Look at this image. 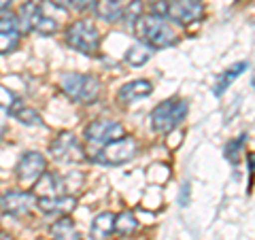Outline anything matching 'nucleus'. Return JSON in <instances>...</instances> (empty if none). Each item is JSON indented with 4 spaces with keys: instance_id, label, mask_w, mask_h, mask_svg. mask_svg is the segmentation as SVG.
<instances>
[{
    "instance_id": "nucleus-19",
    "label": "nucleus",
    "mask_w": 255,
    "mask_h": 240,
    "mask_svg": "<svg viewBox=\"0 0 255 240\" xmlns=\"http://www.w3.org/2000/svg\"><path fill=\"white\" fill-rule=\"evenodd\" d=\"M136 230H138V221H136V217H134V213L124 211L122 215L115 217V232H119L122 236L134 234Z\"/></svg>"
},
{
    "instance_id": "nucleus-27",
    "label": "nucleus",
    "mask_w": 255,
    "mask_h": 240,
    "mask_svg": "<svg viewBox=\"0 0 255 240\" xmlns=\"http://www.w3.org/2000/svg\"><path fill=\"white\" fill-rule=\"evenodd\" d=\"M0 32H19L17 19L13 15H6V17H0Z\"/></svg>"
},
{
    "instance_id": "nucleus-2",
    "label": "nucleus",
    "mask_w": 255,
    "mask_h": 240,
    "mask_svg": "<svg viewBox=\"0 0 255 240\" xmlns=\"http://www.w3.org/2000/svg\"><path fill=\"white\" fill-rule=\"evenodd\" d=\"M62 92L73 102L90 105L100 96V81L94 75H81V73H68L62 77Z\"/></svg>"
},
{
    "instance_id": "nucleus-6",
    "label": "nucleus",
    "mask_w": 255,
    "mask_h": 240,
    "mask_svg": "<svg viewBox=\"0 0 255 240\" xmlns=\"http://www.w3.org/2000/svg\"><path fill=\"white\" fill-rule=\"evenodd\" d=\"M134 155H136V140L132 136H124V138L107 142L102 147L98 159L107 166H119V164H126L128 159H132Z\"/></svg>"
},
{
    "instance_id": "nucleus-26",
    "label": "nucleus",
    "mask_w": 255,
    "mask_h": 240,
    "mask_svg": "<svg viewBox=\"0 0 255 240\" xmlns=\"http://www.w3.org/2000/svg\"><path fill=\"white\" fill-rule=\"evenodd\" d=\"M19 105H21V102L15 98V94L0 85V109H4V111H9V113H11V111H15Z\"/></svg>"
},
{
    "instance_id": "nucleus-17",
    "label": "nucleus",
    "mask_w": 255,
    "mask_h": 240,
    "mask_svg": "<svg viewBox=\"0 0 255 240\" xmlns=\"http://www.w3.org/2000/svg\"><path fill=\"white\" fill-rule=\"evenodd\" d=\"M38 13H41V4H38L36 0H28V2H23L21 9H19V21H17V26L23 32H30L32 26H34V19L38 17Z\"/></svg>"
},
{
    "instance_id": "nucleus-28",
    "label": "nucleus",
    "mask_w": 255,
    "mask_h": 240,
    "mask_svg": "<svg viewBox=\"0 0 255 240\" xmlns=\"http://www.w3.org/2000/svg\"><path fill=\"white\" fill-rule=\"evenodd\" d=\"M73 6L77 11H87V9H94L96 6V0H70Z\"/></svg>"
},
{
    "instance_id": "nucleus-18",
    "label": "nucleus",
    "mask_w": 255,
    "mask_h": 240,
    "mask_svg": "<svg viewBox=\"0 0 255 240\" xmlns=\"http://www.w3.org/2000/svg\"><path fill=\"white\" fill-rule=\"evenodd\" d=\"M247 68H249V64H247V62H238V64H234L232 68H228L226 73H223V77L217 81V85H215V90H213V92H215V96H221V94L230 87V83H232L236 77H241Z\"/></svg>"
},
{
    "instance_id": "nucleus-12",
    "label": "nucleus",
    "mask_w": 255,
    "mask_h": 240,
    "mask_svg": "<svg viewBox=\"0 0 255 240\" xmlns=\"http://www.w3.org/2000/svg\"><path fill=\"white\" fill-rule=\"evenodd\" d=\"M77 206V200L73 196H58V198H41L38 200V209L45 215L53 213H70Z\"/></svg>"
},
{
    "instance_id": "nucleus-13",
    "label": "nucleus",
    "mask_w": 255,
    "mask_h": 240,
    "mask_svg": "<svg viewBox=\"0 0 255 240\" xmlns=\"http://www.w3.org/2000/svg\"><path fill=\"white\" fill-rule=\"evenodd\" d=\"M64 189V181L53 172H43L36 183V194L41 198H58Z\"/></svg>"
},
{
    "instance_id": "nucleus-29",
    "label": "nucleus",
    "mask_w": 255,
    "mask_h": 240,
    "mask_svg": "<svg viewBox=\"0 0 255 240\" xmlns=\"http://www.w3.org/2000/svg\"><path fill=\"white\" fill-rule=\"evenodd\" d=\"M189 194H191V191H189V183H187V185L183 187L181 198H179V204H181V206H187V202H189Z\"/></svg>"
},
{
    "instance_id": "nucleus-5",
    "label": "nucleus",
    "mask_w": 255,
    "mask_h": 240,
    "mask_svg": "<svg viewBox=\"0 0 255 240\" xmlns=\"http://www.w3.org/2000/svg\"><path fill=\"white\" fill-rule=\"evenodd\" d=\"M49 151L55 162H62V164H79L85 159L81 142L77 140V136L73 132H60L51 142Z\"/></svg>"
},
{
    "instance_id": "nucleus-31",
    "label": "nucleus",
    "mask_w": 255,
    "mask_h": 240,
    "mask_svg": "<svg viewBox=\"0 0 255 240\" xmlns=\"http://www.w3.org/2000/svg\"><path fill=\"white\" fill-rule=\"evenodd\" d=\"M51 2H53V4H58V6H62V9H64V6H66V4L70 2V0H51Z\"/></svg>"
},
{
    "instance_id": "nucleus-9",
    "label": "nucleus",
    "mask_w": 255,
    "mask_h": 240,
    "mask_svg": "<svg viewBox=\"0 0 255 240\" xmlns=\"http://www.w3.org/2000/svg\"><path fill=\"white\" fill-rule=\"evenodd\" d=\"M45 157L41 153H36V151H28V153H23L19 164H17V179L23 183V185H32V183H36L41 179V174L45 172Z\"/></svg>"
},
{
    "instance_id": "nucleus-20",
    "label": "nucleus",
    "mask_w": 255,
    "mask_h": 240,
    "mask_svg": "<svg viewBox=\"0 0 255 240\" xmlns=\"http://www.w3.org/2000/svg\"><path fill=\"white\" fill-rule=\"evenodd\" d=\"M149 58H151V49L147 45H142V43L132 45L130 49H128V53H126V62L132 64V66H142L145 62H149Z\"/></svg>"
},
{
    "instance_id": "nucleus-32",
    "label": "nucleus",
    "mask_w": 255,
    "mask_h": 240,
    "mask_svg": "<svg viewBox=\"0 0 255 240\" xmlns=\"http://www.w3.org/2000/svg\"><path fill=\"white\" fill-rule=\"evenodd\" d=\"M9 4H11V0H0V11L6 9V6H9Z\"/></svg>"
},
{
    "instance_id": "nucleus-16",
    "label": "nucleus",
    "mask_w": 255,
    "mask_h": 240,
    "mask_svg": "<svg viewBox=\"0 0 255 240\" xmlns=\"http://www.w3.org/2000/svg\"><path fill=\"white\" fill-rule=\"evenodd\" d=\"M122 11H124L122 0H98V2H96V13H98V17L105 19V21H111V23L122 19Z\"/></svg>"
},
{
    "instance_id": "nucleus-7",
    "label": "nucleus",
    "mask_w": 255,
    "mask_h": 240,
    "mask_svg": "<svg viewBox=\"0 0 255 240\" xmlns=\"http://www.w3.org/2000/svg\"><path fill=\"white\" fill-rule=\"evenodd\" d=\"M124 136V125L111 119H98L85 127V140L90 145H107L111 140H117Z\"/></svg>"
},
{
    "instance_id": "nucleus-21",
    "label": "nucleus",
    "mask_w": 255,
    "mask_h": 240,
    "mask_svg": "<svg viewBox=\"0 0 255 240\" xmlns=\"http://www.w3.org/2000/svg\"><path fill=\"white\" fill-rule=\"evenodd\" d=\"M142 0H130L128 2V6H124V11H122V17L124 21L128 23V26H134L140 17H142Z\"/></svg>"
},
{
    "instance_id": "nucleus-14",
    "label": "nucleus",
    "mask_w": 255,
    "mask_h": 240,
    "mask_svg": "<svg viewBox=\"0 0 255 240\" xmlns=\"http://www.w3.org/2000/svg\"><path fill=\"white\" fill-rule=\"evenodd\" d=\"M115 232V215L113 213H100L92 221V238L94 240H107Z\"/></svg>"
},
{
    "instance_id": "nucleus-24",
    "label": "nucleus",
    "mask_w": 255,
    "mask_h": 240,
    "mask_svg": "<svg viewBox=\"0 0 255 240\" xmlns=\"http://www.w3.org/2000/svg\"><path fill=\"white\" fill-rule=\"evenodd\" d=\"M19 32H0V55H6L17 49Z\"/></svg>"
},
{
    "instance_id": "nucleus-1",
    "label": "nucleus",
    "mask_w": 255,
    "mask_h": 240,
    "mask_svg": "<svg viewBox=\"0 0 255 240\" xmlns=\"http://www.w3.org/2000/svg\"><path fill=\"white\" fill-rule=\"evenodd\" d=\"M136 34L149 49L151 47H155V49L170 47L177 43V38H179L177 30L164 17H157V15H142L136 21Z\"/></svg>"
},
{
    "instance_id": "nucleus-30",
    "label": "nucleus",
    "mask_w": 255,
    "mask_h": 240,
    "mask_svg": "<svg viewBox=\"0 0 255 240\" xmlns=\"http://www.w3.org/2000/svg\"><path fill=\"white\" fill-rule=\"evenodd\" d=\"M4 132H6V121H4L2 117H0V138L4 136Z\"/></svg>"
},
{
    "instance_id": "nucleus-15",
    "label": "nucleus",
    "mask_w": 255,
    "mask_h": 240,
    "mask_svg": "<svg viewBox=\"0 0 255 240\" xmlns=\"http://www.w3.org/2000/svg\"><path fill=\"white\" fill-rule=\"evenodd\" d=\"M53 240H81V234L75 228V221L70 217H60L51 228Z\"/></svg>"
},
{
    "instance_id": "nucleus-4",
    "label": "nucleus",
    "mask_w": 255,
    "mask_h": 240,
    "mask_svg": "<svg viewBox=\"0 0 255 240\" xmlns=\"http://www.w3.org/2000/svg\"><path fill=\"white\" fill-rule=\"evenodd\" d=\"M66 43L73 47V49L81 51L85 55H96L100 49V36H98V30L92 21L81 19L73 23L66 32Z\"/></svg>"
},
{
    "instance_id": "nucleus-23",
    "label": "nucleus",
    "mask_w": 255,
    "mask_h": 240,
    "mask_svg": "<svg viewBox=\"0 0 255 240\" xmlns=\"http://www.w3.org/2000/svg\"><path fill=\"white\" fill-rule=\"evenodd\" d=\"M11 115L15 119H19L23 125H38L41 123V115H38L34 109H28V107H17L15 111H11Z\"/></svg>"
},
{
    "instance_id": "nucleus-11",
    "label": "nucleus",
    "mask_w": 255,
    "mask_h": 240,
    "mask_svg": "<svg viewBox=\"0 0 255 240\" xmlns=\"http://www.w3.org/2000/svg\"><path fill=\"white\" fill-rule=\"evenodd\" d=\"M151 94H153V85L149 81H145V79H136V81L126 83L122 90H119V100H122L124 105H130V102L142 100Z\"/></svg>"
},
{
    "instance_id": "nucleus-3",
    "label": "nucleus",
    "mask_w": 255,
    "mask_h": 240,
    "mask_svg": "<svg viewBox=\"0 0 255 240\" xmlns=\"http://www.w3.org/2000/svg\"><path fill=\"white\" fill-rule=\"evenodd\" d=\"M185 115H187L185 100L170 98V100H166L153 109V113H151V125H153L155 132L166 134V132L174 130V127L185 119Z\"/></svg>"
},
{
    "instance_id": "nucleus-25",
    "label": "nucleus",
    "mask_w": 255,
    "mask_h": 240,
    "mask_svg": "<svg viewBox=\"0 0 255 240\" xmlns=\"http://www.w3.org/2000/svg\"><path fill=\"white\" fill-rule=\"evenodd\" d=\"M245 140H247V136H238L236 140H232V142H230V145L226 147V157H228L232 164H236L238 157H241L243 149H245Z\"/></svg>"
},
{
    "instance_id": "nucleus-22",
    "label": "nucleus",
    "mask_w": 255,
    "mask_h": 240,
    "mask_svg": "<svg viewBox=\"0 0 255 240\" xmlns=\"http://www.w3.org/2000/svg\"><path fill=\"white\" fill-rule=\"evenodd\" d=\"M32 30H36L38 34H43V36H49V34H55V32H58V21L53 17H47L45 13H38Z\"/></svg>"
},
{
    "instance_id": "nucleus-10",
    "label": "nucleus",
    "mask_w": 255,
    "mask_h": 240,
    "mask_svg": "<svg viewBox=\"0 0 255 240\" xmlns=\"http://www.w3.org/2000/svg\"><path fill=\"white\" fill-rule=\"evenodd\" d=\"M0 206H2L4 213L15 215V217L28 215L30 209L34 206V196L28 194V191H11V194H6L0 200Z\"/></svg>"
},
{
    "instance_id": "nucleus-8",
    "label": "nucleus",
    "mask_w": 255,
    "mask_h": 240,
    "mask_svg": "<svg viewBox=\"0 0 255 240\" xmlns=\"http://www.w3.org/2000/svg\"><path fill=\"white\" fill-rule=\"evenodd\" d=\"M166 15H168L172 21L185 26V23L202 19L204 6H202L200 0H172V2L168 4V11H166Z\"/></svg>"
}]
</instances>
